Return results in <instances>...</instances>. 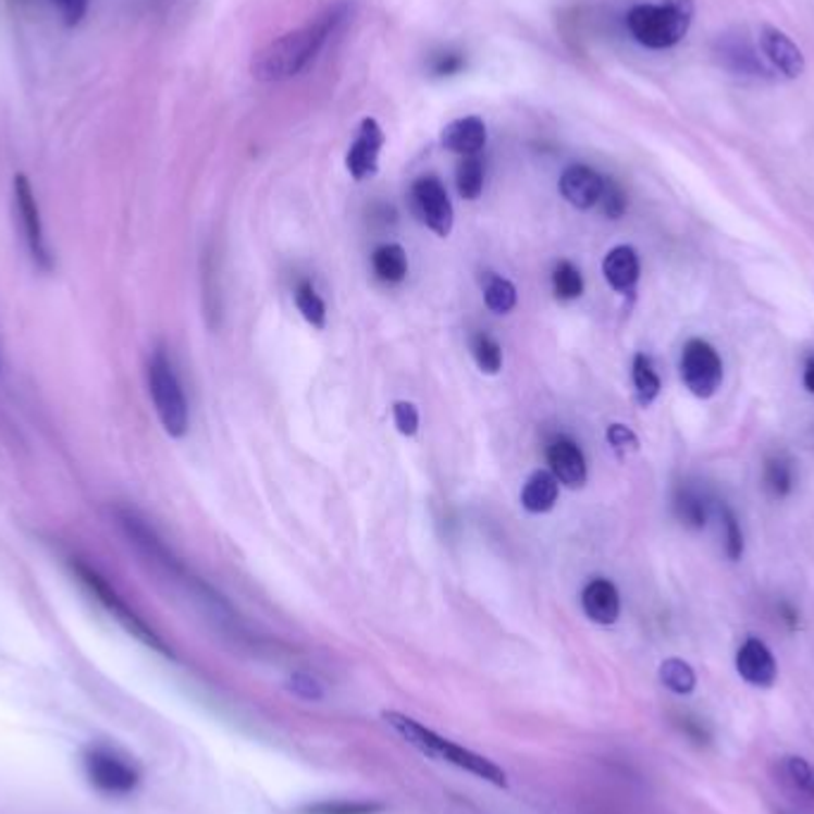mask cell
<instances>
[{
  "mask_svg": "<svg viewBox=\"0 0 814 814\" xmlns=\"http://www.w3.org/2000/svg\"><path fill=\"white\" fill-rule=\"evenodd\" d=\"M341 20L343 8H332L314 22H310L308 27L284 34L282 38H276V41L267 44L250 62L252 76H256L258 82H284L288 76L298 74L317 53H320V48L326 44L329 34L336 29V24Z\"/></svg>",
  "mask_w": 814,
  "mask_h": 814,
  "instance_id": "obj_1",
  "label": "cell"
},
{
  "mask_svg": "<svg viewBox=\"0 0 814 814\" xmlns=\"http://www.w3.org/2000/svg\"><path fill=\"white\" fill-rule=\"evenodd\" d=\"M384 721L400 736L407 745H412L422 755L434 757L439 762H448V765L474 774L477 779H483L498 788L507 786V774L505 769L495 765V762H491L489 757H483L479 753H472V750L457 745L448 739H443V736L427 729L424 724H419L417 719L400 715V712H384Z\"/></svg>",
  "mask_w": 814,
  "mask_h": 814,
  "instance_id": "obj_2",
  "label": "cell"
},
{
  "mask_svg": "<svg viewBox=\"0 0 814 814\" xmlns=\"http://www.w3.org/2000/svg\"><path fill=\"white\" fill-rule=\"evenodd\" d=\"M691 0H665L659 5L643 3L629 10L627 27L641 46L665 50L681 41L691 27Z\"/></svg>",
  "mask_w": 814,
  "mask_h": 814,
  "instance_id": "obj_3",
  "label": "cell"
},
{
  "mask_svg": "<svg viewBox=\"0 0 814 814\" xmlns=\"http://www.w3.org/2000/svg\"><path fill=\"white\" fill-rule=\"evenodd\" d=\"M70 567H72V575L76 577V581H79L82 587L94 595V601L100 607H103L108 615L118 619L120 625L134 636V639L146 643L148 648H152V651H158V653L168 655V657H174L172 651L168 648V643H164L160 636L146 625L144 617H138V613H134V607H130V603H126L118 591H114L112 583L103 575H100V571L94 565L84 563V559H79V557H72Z\"/></svg>",
  "mask_w": 814,
  "mask_h": 814,
  "instance_id": "obj_4",
  "label": "cell"
},
{
  "mask_svg": "<svg viewBox=\"0 0 814 814\" xmlns=\"http://www.w3.org/2000/svg\"><path fill=\"white\" fill-rule=\"evenodd\" d=\"M148 388L162 429L168 431L172 439H182L188 431V403L180 379L174 374V367L168 358V353L162 348L150 355Z\"/></svg>",
  "mask_w": 814,
  "mask_h": 814,
  "instance_id": "obj_5",
  "label": "cell"
},
{
  "mask_svg": "<svg viewBox=\"0 0 814 814\" xmlns=\"http://www.w3.org/2000/svg\"><path fill=\"white\" fill-rule=\"evenodd\" d=\"M82 767L86 781L110 798L132 795L141 784V772L134 762L110 745H88L82 753Z\"/></svg>",
  "mask_w": 814,
  "mask_h": 814,
  "instance_id": "obj_6",
  "label": "cell"
},
{
  "mask_svg": "<svg viewBox=\"0 0 814 814\" xmlns=\"http://www.w3.org/2000/svg\"><path fill=\"white\" fill-rule=\"evenodd\" d=\"M681 379L695 398H712L721 386L724 367L719 353L703 338H691L681 353Z\"/></svg>",
  "mask_w": 814,
  "mask_h": 814,
  "instance_id": "obj_7",
  "label": "cell"
},
{
  "mask_svg": "<svg viewBox=\"0 0 814 814\" xmlns=\"http://www.w3.org/2000/svg\"><path fill=\"white\" fill-rule=\"evenodd\" d=\"M15 212L22 229L24 246L29 250L32 262L41 272L53 270V256L44 236V224H41V212H38V202L34 196V188L24 174L15 176Z\"/></svg>",
  "mask_w": 814,
  "mask_h": 814,
  "instance_id": "obj_8",
  "label": "cell"
},
{
  "mask_svg": "<svg viewBox=\"0 0 814 814\" xmlns=\"http://www.w3.org/2000/svg\"><path fill=\"white\" fill-rule=\"evenodd\" d=\"M410 208L415 218L431 229L436 236L445 238L453 232L455 212L448 198V190L436 176H422L410 188Z\"/></svg>",
  "mask_w": 814,
  "mask_h": 814,
  "instance_id": "obj_9",
  "label": "cell"
},
{
  "mask_svg": "<svg viewBox=\"0 0 814 814\" xmlns=\"http://www.w3.org/2000/svg\"><path fill=\"white\" fill-rule=\"evenodd\" d=\"M384 148V132L374 118L362 120L358 136L346 156V168L353 174V180L365 182L377 174L379 170V152Z\"/></svg>",
  "mask_w": 814,
  "mask_h": 814,
  "instance_id": "obj_10",
  "label": "cell"
},
{
  "mask_svg": "<svg viewBox=\"0 0 814 814\" xmlns=\"http://www.w3.org/2000/svg\"><path fill=\"white\" fill-rule=\"evenodd\" d=\"M605 176L589 164H571L559 176V194L577 210H591L601 202Z\"/></svg>",
  "mask_w": 814,
  "mask_h": 814,
  "instance_id": "obj_11",
  "label": "cell"
},
{
  "mask_svg": "<svg viewBox=\"0 0 814 814\" xmlns=\"http://www.w3.org/2000/svg\"><path fill=\"white\" fill-rule=\"evenodd\" d=\"M760 50L769 62V67L784 74L786 79H798L805 72V58L800 53V48L777 27L765 24L760 29Z\"/></svg>",
  "mask_w": 814,
  "mask_h": 814,
  "instance_id": "obj_12",
  "label": "cell"
},
{
  "mask_svg": "<svg viewBox=\"0 0 814 814\" xmlns=\"http://www.w3.org/2000/svg\"><path fill=\"white\" fill-rule=\"evenodd\" d=\"M548 465L553 477L559 483H565L567 489H581L589 479L587 457H583L579 445L569 439H555L548 445Z\"/></svg>",
  "mask_w": 814,
  "mask_h": 814,
  "instance_id": "obj_13",
  "label": "cell"
},
{
  "mask_svg": "<svg viewBox=\"0 0 814 814\" xmlns=\"http://www.w3.org/2000/svg\"><path fill=\"white\" fill-rule=\"evenodd\" d=\"M581 607L595 625H615L621 613L619 591L613 581L593 579L581 593Z\"/></svg>",
  "mask_w": 814,
  "mask_h": 814,
  "instance_id": "obj_14",
  "label": "cell"
},
{
  "mask_svg": "<svg viewBox=\"0 0 814 814\" xmlns=\"http://www.w3.org/2000/svg\"><path fill=\"white\" fill-rule=\"evenodd\" d=\"M736 669L753 686H772L777 681V659L769 653V648L757 639H748L741 645L739 655H736Z\"/></svg>",
  "mask_w": 814,
  "mask_h": 814,
  "instance_id": "obj_15",
  "label": "cell"
},
{
  "mask_svg": "<svg viewBox=\"0 0 814 814\" xmlns=\"http://www.w3.org/2000/svg\"><path fill=\"white\" fill-rule=\"evenodd\" d=\"M486 124L481 118H460L443 126L441 144L445 150L457 152V156H479V150L486 146Z\"/></svg>",
  "mask_w": 814,
  "mask_h": 814,
  "instance_id": "obj_16",
  "label": "cell"
},
{
  "mask_svg": "<svg viewBox=\"0 0 814 814\" xmlns=\"http://www.w3.org/2000/svg\"><path fill=\"white\" fill-rule=\"evenodd\" d=\"M603 274L607 279V284L615 291H619V294H629V291L639 284L641 276L639 252L631 246L613 248L603 260Z\"/></svg>",
  "mask_w": 814,
  "mask_h": 814,
  "instance_id": "obj_17",
  "label": "cell"
},
{
  "mask_svg": "<svg viewBox=\"0 0 814 814\" xmlns=\"http://www.w3.org/2000/svg\"><path fill=\"white\" fill-rule=\"evenodd\" d=\"M557 486L559 481L553 477V472H545V469L533 472L527 479L525 489H521V505H525V510L533 515L551 513L557 503Z\"/></svg>",
  "mask_w": 814,
  "mask_h": 814,
  "instance_id": "obj_18",
  "label": "cell"
},
{
  "mask_svg": "<svg viewBox=\"0 0 814 814\" xmlns=\"http://www.w3.org/2000/svg\"><path fill=\"white\" fill-rule=\"evenodd\" d=\"M721 60L727 62V67L741 74H755V76H767L769 70L762 65L760 55L755 53L745 38H731V41H724L721 46Z\"/></svg>",
  "mask_w": 814,
  "mask_h": 814,
  "instance_id": "obj_19",
  "label": "cell"
},
{
  "mask_svg": "<svg viewBox=\"0 0 814 814\" xmlns=\"http://www.w3.org/2000/svg\"><path fill=\"white\" fill-rule=\"evenodd\" d=\"M374 274L386 284H400L407 276V252L398 244H386L374 250Z\"/></svg>",
  "mask_w": 814,
  "mask_h": 814,
  "instance_id": "obj_20",
  "label": "cell"
},
{
  "mask_svg": "<svg viewBox=\"0 0 814 814\" xmlns=\"http://www.w3.org/2000/svg\"><path fill=\"white\" fill-rule=\"evenodd\" d=\"M631 379H633L636 400H639L643 407L655 403V398L659 396V377L648 355L643 353L636 355L633 367H631Z\"/></svg>",
  "mask_w": 814,
  "mask_h": 814,
  "instance_id": "obj_21",
  "label": "cell"
},
{
  "mask_svg": "<svg viewBox=\"0 0 814 814\" xmlns=\"http://www.w3.org/2000/svg\"><path fill=\"white\" fill-rule=\"evenodd\" d=\"M674 513H677L679 521L689 529H703L707 521V503L705 495L695 489H681L674 501Z\"/></svg>",
  "mask_w": 814,
  "mask_h": 814,
  "instance_id": "obj_22",
  "label": "cell"
},
{
  "mask_svg": "<svg viewBox=\"0 0 814 814\" xmlns=\"http://www.w3.org/2000/svg\"><path fill=\"white\" fill-rule=\"evenodd\" d=\"M455 184L465 200H477L483 190V160L479 156H465L457 164Z\"/></svg>",
  "mask_w": 814,
  "mask_h": 814,
  "instance_id": "obj_23",
  "label": "cell"
},
{
  "mask_svg": "<svg viewBox=\"0 0 814 814\" xmlns=\"http://www.w3.org/2000/svg\"><path fill=\"white\" fill-rule=\"evenodd\" d=\"M659 681H663L669 691L686 695L695 689V671L689 663H683V659L669 657L659 665Z\"/></svg>",
  "mask_w": 814,
  "mask_h": 814,
  "instance_id": "obj_24",
  "label": "cell"
},
{
  "mask_svg": "<svg viewBox=\"0 0 814 814\" xmlns=\"http://www.w3.org/2000/svg\"><path fill=\"white\" fill-rule=\"evenodd\" d=\"M762 481L772 498H786L793 489V469L784 457H769L762 469Z\"/></svg>",
  "mask_w": 814,
  "mask_h": 814,
  "instance_id": "obj_25",
  "label": "cell"
},
{
  "mask_svg": "<svg viewBox=\"0 0 814 814\" xmlns=\"http://www.w3.org/2000/svg\"><path fill=\"white\" fill-rule=\"evenodd\" d=\"M553 291L559 300H577L583 294V274L577 264L563 260L553 270Z\"/></svg>",
  "mask_w": 814,
  "mask_h": 814,
  "instance_id": "obj_26",
  "label": "cell"
},
{
  "mask_svg": "<svg viewBox=\"0 0 814 814\" xmlns=\"http://www.w3.org/2000/svg\"><path fill=\"white\" fill-rule=\"evenodd\" d=\"M296 305L300 314L305 317V322L312 324L314 329H324L326 326V305L324 300L317 296V291L310 282H300L296 288Z\"/></svg>",
  "mask_w": 814,
  "mask_h": 814,
  "instance_id": "obj_27",
  "label": "cell"
},
{
  "mask_svg": "<svg viewBox=\"0 0 814 814\" xmlns=\"http://www.w3.org/2000/svg\"><path fill=\"white\" fill-rule=\"evenodd\" d=\"M472 355L474 362L483 374H498L503 367V348L501 343L489 334H477L472 338Z\"/></svg>",
  "mask_w": 814,
  "mask_h": 814,
  "instance_id": "obj_28",
  "label": "cell"
},
{
  "mask_svg": "<svg viewBox=\"0 0 814 814\" xmlns=\"http://www.w3.org/2000/svg\"><path fill=\"white\" fill-rule=\"evenodd\" d=\"M483 298H486L489 310L498 312V314H507L510 310H515V305H517V288L513 282H507V279L503 276H491L486 288H483Z\"/></svg>",
  "mask_w": 814,
  "mask_h": 814,
  "instance_id": "obj_29",
  "label": "cell"
},
{
  "mask_svg": "<svg viewBox=\"0 0 814 814\" xmlns=\"http://www.w3.org/2000/svg\"><path fill=\"white\" fill-rule=\"evenodd\" d=\"M384 805L362 803V800H334V803L305 805L300 814H381Z\"/></svg>",
  "mask_w": 814,
  "mask_h": 814,
  "instance_id": "obj_30",
  "label": "cell"
},
{
  "mask_svg": "<svg viewBox=\"0 0 814 814\" xmlns=\"http://www.w3.org/2000/svg\"><path fill=\"white\" fill-rule=\"evenodd\" d=\"M721 527H724V548H727L729 559H741L743 531H741L739 519H736V515L729 510V507H724L721 510Z\"/></svg>",
  "mask_w": 814,
  "mask_h": 814,
  "instance_id": "obj_31",
  "label": "cell"
},
{
  "mask_svg": "<svg viewBox=\"0 0 814 814\" xmlns=\"http://www.w3.org/2000/svg\"><path fill=\"white\" fill-rule=\"evenodd\" d=\"M597 206L603 208V212L607 214L609 220H619L627 210L625 190H621L619 184H615L613 180H607V176H605V188H603V196H601V202H597Z\"/></svg>",
  "mask_w": 814,
  "mask_h": 814,
  "instance_id": "obj_32",
  "label": "cell"
},
{
  "mask_svg": "<svg viewBox=\"0 0 814 814\" xmlns=\"http://www.w3.org/2000/svg\"><path fill=\"white\" fill-rule=\"evenodd\" d=\"M786 772L791 781L800 788V791L814 798V767L803 757H788L786 760Z\"/></svg>",
  "mask_w": 814,
  "mask_h": 814,
  "instance_id": "obj_33",
  "label": "cell"
},
{
  "mask_svg": "<svg viewBox=\"0 0 814 814\" xmlns=\"http://www.w3.org/2000/svg\"><path fill=\"white\" fill-rule=\"evenodd\" d=\"M393 422H396L403 436H415L419 429L417 407L407 400H398L396 405H393Z\"/></svg>",
  "mask_w": 814,
  "mask_h": 814,
  "instance_id": "obj_34",
  "label": "cell"
},
{
  "mask_svg": "<svg viewBox=\"0 0 814 814\" xmlns=\"http://www.w3.org/2000/svg\"><path fill=\"white\" fill-rule=\"evenodd\" d=\"M607 443L613 445V451L621 457L631 451H639V439H636L633 431L625 424H613L607 429Z\"/></svg>",
  "mask_w": 814,
  "mask_h": 814,
  "instance_id": "obj_35",
  "label": "cell"
},
{
  "mask_svg": "<svg viewBox=\"0 0 814 814\" xmlns=\"http://www.w3.org/2000/svg\"><path fill=\"white\" fill-rule=\"evenodd\" d=\"M288 689L296 695L305 698V701H320L322 698V686L317 683L308 674H294L288 681Z\"/></svg>",
  "mask_w": 814,
  "mask_h": 814,
  "instance_id": "obj_36",
  "label": "cell"
},
{
  "mask_svg": "<svg viewBox=\"0 0 814 814\" xmlns=\"http://www.w3.org/2000/svg\"><path fill=\"white\" fill-rule=\"evenodd\" d=\"M465 60L460 53H441L436 55V60L431 62V70H434V74L439 76H451V74H457L462 70Z\"/></svg>",
  "mask_w": 814,
  "mask_h": 814,
  "instance_id": "obj_37",
  "label": "cell"
},
{
  "mask_svg": "<svg viewBox=\"0 0 814 814\" xmlns=\"http://www.w3.org/2000/svg\"><path fill=\"white\" fill-rule=\"evenodd\" d=\"M53 3L60 8L62 17H65L70 27H74V24L82 22V17L86 15V8H88V0H53Z\"/></svg>",
  "mask_w": 814,
  "mask_h": 814,
  "instance_id": "obj_38",
  "label": "cell"
},
{
  "mask_svg": "<svg viewBox=\"0 0 814 814\" xmlns=\"http://www.w3.org/2000/svg\"><path fill=\"white\" fill-rule=\"evenodd\" d=\"M803 384H805V388H807L810 393H814V358H812V360H807V365H805V372H803Z\"/></svg>",
  "mask_w": 814,
  "mask_h": 814,
  "instance_id": "obj_39",
  "label": "cell"
}]
</instances>
